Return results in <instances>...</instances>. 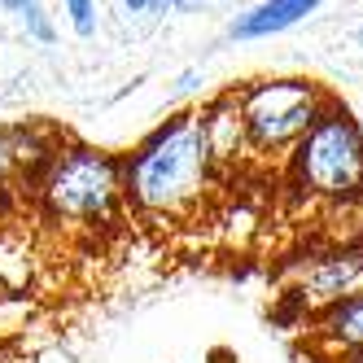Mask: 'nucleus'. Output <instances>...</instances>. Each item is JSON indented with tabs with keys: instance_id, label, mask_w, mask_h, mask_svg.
Segmentation results:
<instances>
[{
	"instance_id": "4468645a",
	"label": "nucleus",
	"mask_w": 363,
	"mask_h": 363,
	"mask_svg": "<svg viewBox=\"0 0 363 363\" xmlns=\"http://www.w3.org/2000/svg\"><path fill=\"white\" fill-rule=\"evenodd\" d=\"M359 44H363V27H359Z\"/></svg>"
},
{
	"instance_id": "20e7f679",
	"label": "nucleus",
	"mask_w": 363,
	"mask_h": 363,
	"mask_svg": "<svg viewBox=\"0 0 363 363\" xmlns=\"http://www.w3.org/2000/svg\"><path fill=\"white\" fill-rule=\"evenodd\" d=\"M232 96L245 123L250 158H284L333 101L315 79H254Z\"/></svg>"
},
{
	"instance_id": "9b49d317",
	"label": "nucleus",
	"mask_w": 363,
	"mask_h": 363,
	"mask_svg": "<svg viewBox=\"0 0 363 363\" xmlns=\"http://www.w3.org/2000/svg\"><path fill=\"white\" fill-rule=\"evenodd\" d=\"M66 13H70V27L79 35H92L96 31V0H62Z\"/></svg>"
},
{
	"instance_id": "0eeeda50",
	"label": "nucleus",
	"mask_w": 363,
	"mask_h": 363,
	"mask_svg": "<svg viewBox=\"0 0 363 363\" xmlns=\"http://www.w3.org/2000/svg\"><path fill=\"white\" fill-rule=\"evenodd\" d=\"M197 123H201V136H206V149L215 158V171L228 175L232 167H241L250 158V140H245V123H241V110H237V96L223 92L215 101H206L197 110Z\"/></svg>"
},
{
	"instance_id": "f03ea898",
	"label": "nucleus",
	"mask_w": 363,
	"mask_h": 363,
	"mask_svg": "<svg viewBox=\"0 0 363 363\" xmlns=\"http://www.w3.org/2000/svg\"><path fill=\"white\" fill-rule=\"evenodd\" d=\"M35 211L44 223L70 232H96L123 219V158L84 140H62L35 179Z\"/></svg>"
},
{
	"instance_id": "f8f14e48",
	"label": "nucleus",
	"mask_w": 363,
	"mask_h": 363,
	"mask_svg": "<svg viewBox=\"0 0 363 363\" xmlns=\"http://www.w3.org/2000/svg\"><path fill=\"white\" fill-rule=\"evenodd\" d=\"M127 13H153V9H175V0H123Z\"/></svg>"
},
{
	"instance_id": "39448f33",
	"label": "nucleus",
	"mask_w": 363,
	"mask_h": 363,
	"mask_svg": "<svg viewBox=\"0 0 363 363\" xmlns=\"http://www.w3.org/2000/svg\"><path fill=\"white\" fill-rule=\"evenodd\" d=\"M289 289L306 315H320L328 306L363 298V245H333L320 254H306L294 267Z\"/></svg>"
},
{
	"instance_id": "7ed1b4c3",
	"label": "nucleus",
	"mask_w": 363,
	"mask_h": 363,
	"mask_svg": "<svg viewBox=\"0 0 363 363\" xmlns=\"http://www.w3.org/2000/svg\"><path fill=\"white\" fill-rule=\"evenodd\" d=\"M284 158H289L294 189L306 201L324 211L363 201V132L337 101H328V110L311 123V132Z\"/></svg>"
},
{
	"instance_id": "9d476101",
	"label": "nucleus",
	"mask_w": 363,
	"mask_h": 363,
	"mask_svg": "<svg viewBox=\"0 0 363 363\" xmlns=\"http://www.w3.org/2000/svg\"><path fill=\"white\" fill-rule=\"evenodd\" d=\"M0 5L27 22V35H35L40 44H53V27H48V18H44V9H40V0H0Z\"/></svg>"
},
{
	"instance_id": "ddd939ff",
	"label": "nucleus",
	"mask_w": 363,
	"mask_h": 363,
	"mask_svg": "<svg viewBox=\"0 0 363 363\" xmlns=\"http://www.w3.org/2000/svg\"><path fill=\"white\" fill-rule=\"evenodd\" d=\"M333 363H363V350H342V354H333Z\"/></svg>"
},
{
	"instance_id": "6e6552de",
	"label": "nucleus",
	"mask_w": 363,
	"mask_h": 363,
	"mask_svg": "<svg viewBox=\"0 0 363 363\" xmlns=\"http://www.w3.org/2000/svg\"><path fill=\"white\" fill-rule=\"evenodd\" d=\"M311 342L324 354H342V350H363V298H350L342 306H328L311 324Z\"/></svg>"
},
{
	"instance_id": "423d86ee",
	"label": "nucleus",
	"mask_w": 363,
	"mask_h": 363,
	"mask_svg": "<svg viewBox=\"0 0 363 363\" xmlns=\"http://www.w3.org/2000/svg\"><path fill=\"white\" fill-rule=\"evenodd\" d=\"M66 136L40 123H13L0 127V193H35V179L48 167Z\"/></svg>"
},
{
	"instance_id": "f257e3e1",
	"label": "nucleus",
	"mask_w": 363,
	"mask_h": 363,
	"mask_svg": "<svg viewBox=\"0 0 363 363\" xmlns=\"http://www.w3.org/2000/svg\"><path fill=\"white\" fill-rule=\"evenodd\" d=\"M215 158L206 149L197 110H184L153 132L123 158V201L140 219H189L215 189Z\"/></svg>"
},
{
	"instance_id": "1a4fd4ad",
	"label": "nucleus",
	"mask_w": 363,
	"mask_h": 363,
	"mask_svg": "<svg viewBox=\"0 0 363 363\" xmlns=\"http://www.w3.org/2000/svg\"><path fill=\"white\" fill-rule=\"evenodd\" d=\"M320 5L324 0H263V5L250 9L237 27H232V35L237 40H263V35H276V31H289L306 13H315Z\"/></svg>"
}]
</instances>
